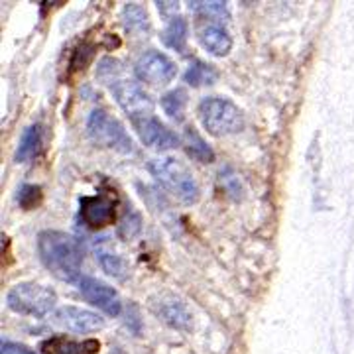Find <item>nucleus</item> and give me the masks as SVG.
Here are the masks:
<instances>
[{
	"label": "nucleus",
	"instance_id": "1",
	"mask_svg": "<svg viewBox=\"0 0 354 354\" xmlns=\"http://www.w3.org/2000/svg\"><path fill=\"white\" fill-rule=\"evenodd\" d=\"M38 252L44 266L59 280L77 283L81 278L83 246L75 236L61 231H44L38 236Z\"/></svg>",
	"mask_w": 354,
	"mask_h": 354
},
{
	"label": "nucleus",
	"instance_id": "2",
	"mask_svg": "<svg viewBox=\"0 0 354 354\" xmlns=\"http://www.w3.org/2000/svg\"><path fill=\"white\" fill-rule=\"evenodd\" d=\"M99 79L103 81L110 93L115 95L117 103L122 110L134 120L154 117V103L146 95V91L140 87L134 79L126 77L117 59L106 58L99 63Z\"/></svg>",
	"mask_w": 354,
	"mask_h": 354
},
{
	"label": "nucleus",
	"instance_id": "3",
	"mask_svg": "<svg viewBox=\"0 0 354 354\" xmlns=\"http://www.w3.org/2000/svg\"><path fill=\"white\" fill-rule=\"evenodd\" d=\"M148 172L181 203L193 205L199 201V183L185 163L176 158H160L148 163Z\"/></svg>",
	"mask_w": 354,
	"mask_h": 354
},
{
	"label": "nucleus",
	"instance_id": "4",
	"mask_svg": "<svg viewBox=\"0 0 354 354\" xmlns=\"http://www.w3.org/2000/svg\"><path fill=\"white\" fill-rule=\"evenodd\" d=\"M201 122L213 136H231L242 132L244 117L233 101L224 97H206L199 104Z\"/></svg>",
	"mask_w": 354,
	"mask_h": 354
},
{
	"label": "nucleus",
	"instance_id": "5",
	"mask_svg": "<svg viewBox=\"0 0 354 354\" xmlns=\"http://www.w3.org/2000/svg\"><path fill=\"white\" fill-rule=\"evenodd\" d=\"M6 301H8V307L20 315L45 317L56 307L58 295L47 285L36 283V281H22L8 292Z\"/></svg>",
	"mask_w": 354,
	"mask_h": 354
},
{
	"label": "nucleus",
	"instance_id": "6",
	"mask_svg": "<svg viewBox=\"0 0 354 354\" xmlns=\"http://www.w3.org/2000/svg\"><path fill=\"white\" fill-rule=\"evenodd\" d=\"M87 132L91 140L101 148H108L120 154H132L134 144L130 136L126 134L124 126L113 118L106 110L95 108L87 120Z\"/></svg>",
	"mask_w": 354,
	"mask_h": 354
},
{
	"label": "nucleus",
	"instance_id": "7",
	"mask_svg": "<svg viewBox=\"0 0 354 354\" xmlns=\"http://www.w3.org/2000/svg\"><path fill=\"white\" fill-rule=\"evenodd\" d=\"M134 73L140 81L150 83V85H167L176 79L177 67L172 59L167 58L165 54L154 51L150 49L142 58L136 61L134 65Z\"/></svg>",
	"mask_w": 354,
	"mask_h": 354
},
{
	"label": "nucleus",
	"instance_id": "8",
	"mask_svg": "<svg viewBox=\"0 0 354 354\" xmlns=\"http://www.w3.org/2000/svg\"><path fill=\"white\" fill-rule=\"evenodd\" d=\"M81 219L88 228L99 231L117 221V197L113 195H95L81 199Z\"/></svg>",
	"mask_w": 354,
	"mask_h": 354
},
{
	"label": "nucleus",
	"instance_id": "9",
	"mask_svg": "<svg viewBox=\"0 0 354 354\" xmlns=\"http://www.w3.org/2000/svg\"><path fill=\"white\" fill-rule=\"evenodd\" d=\"M77 285H79L81 295L87 299L91 305L99 307V309L104 311L110 317L120 315L122 303H120V297L115 292V287L106 285L104 281L97 280V278H91V276H81L79 281H77Z\"/></svg>",
	"mask_w": 354,
	"mask_h": 354
},
{
	"label": "nucleus",
	"instance_id": "10",
	"mask_svg": "<svg viewBox=\"0 0 354 354\" xmlns=\"http://www.w3.org/2000/svg\"><path fill=\"white\" fill-rule=\"evenodd\" d=\"M54 321L67 329V331H73L79 335H87V333H95L99 329H103L104 321L99 313H93V311L81 309V307H73V305H67V307H61L56 311L54 315Z\"/></svg>",
	"mask_w": 354,
	"mask_h": 354
},
{
	"label": "nucleus",
	"instance_id": "11",
	"mask_svg": "<svg viewBox=\"0 0 354 354\" xmlns=\"http://www.w3.org/2000/svg\"><path fill=\"white\" fill-rule=\"evenodd\" d=\"M132 124L146 146L156 148V150H172L179 144V138L176 134L167 126H163L156 117L140 118V120H134Z\"/></svg>",
	"mask_w": 354,
	"mask_h": 354
},
{
	"label": "nucleus",
	"instance_id": "12",
	"mask_svg": "<svg viewBox=\"0 0 354 354\" xmlns=\"http://www.w3.org/2000/svg\"><path fill=\"white\" fill-rule=\"evenodd\" d=\"M199 42L203 44L209 54L224 58L233 49V38L226 30L219 24H206L205 28L199 30Z\"/></svg>",
	"mask_w": 354,
	"mask_h": 354
},
{
	"label": "nucleus",
	"instance_id": "13",
	"mask_svg": "<svg viewBox=\"0 0 354 354\" xmlns=\"http://www.w3.org/2000/svg\"><path fill=\"white\" fill-rule=\"evenodd\" d=\"M106 240H108V238H103V242L97 244V260L101 262L103 270L108 276H113V278H117V280H126V276H128V266H126L124 258H122L120 254H117V252L110 248V244H108Z\"/></svg>",
	"mask_w": 354,
	"mask_h": 354
},
{
	"label": "nucleus",
	"instance_id": "14",
	"mask_svg": "<svg viewBox=\"0 0 354 354\" xmlns=\"http://www.w3.org/2000/svg\"><path fill=\"white\" fill-rule=\"evenodd\" d=\"M40 152H42V126L32 124L20 136L18 150H16V162H30L38 158Z\"/></svg>",
	"mask_w": 354,
	"mask_h": 354
},
{
	"label": "nucleus",
	"instance_id": "15",
	"mask_svg": "<svg viewBox=\"0 0 354 354\" xmlns=\"http://www.w3.org/2000/svg\"><path fill=\"white\" fill-rule=\"evenodd\" d=\"M181 142H183V148H185L187 156L193 158V160H197V162L201 163L215 162V152H213V148L206 144L195 128H187L185 134H183V140H181Z\"/></svg>",
	"mask_w": 354,
	"mask_h": 354
},
{
	"label": "nucleus",
	"instance_id": "16",
	"mask_svg": "<svg viewBox=\"0 0 354 354\" xmlns=\"http://www.w3.org/2000/svg\"><path fill=\"white\" fill-rule=\"evenodd\" d=\"M160 315L163 317L165 323H169L176 329H189V313L183 307V303L174 297H162L160 303Z\"/></svg>",
	"mask_w": 354,
	"mask_h": 354
},
{
	"label": "nucleus",
	"instance_id": "17",
	"mask_svg": "<svg viewBox=\"0 0 354 354\" xmlns=\"http://www.w3.org/2000/svg\"><path fill=\"white\" fill-rule=\"evenodd\" d=\"M163 44L176 51H185V45H187V24L181 16H177L174 20L167 22V28L163 30L162 34Z\"/></svg>",
	"mask_w": 354,
	"mask_h": 354
},
{
	"label": "nucleus",
	"instance_id": "18",
	"mask_svg": "<svg viewBox=\"0 0 354 354\" xmlns=\"http://www.w3.org/2000/svg\"><path fill=\"white\" fill-rule=\"evenodd\" d=\"M44 349H47V354H85V353H97L99 351V342L97 340H87L83 344H77L67 339H54L44 342Z\"/></svg>",
	"mask_w": 354,
	"mask_h": 354
},
{
	"label": "nucleus",
	"instance_id": "19",
	"mask_svg": "<svg viewBox=\"0 0 354 354\" xmlns=\"http://www.w3.org/2000/svg\"><path fill=\"white\" fill-rule=\"evenodd\" d=\"M217 69L203 61H193L191 67L185 73V81L193 87H203V85H213L217 81Z\"/></svg>",
	"mask_w": 354,
	"mask_h": 354
},
{
	"label": "nucleus",
	"instance_id": "20",
	"mask_svg": "<svg viewBox=\"0 0 354 354\" xmlns=\"http://www.w3.org/2000/svg\"><path fill=\"white\" fill-rule=\"evenodd\" d=\"M187 93L183 88H176V91H169L167 95H163L162 99V108L165 110V115L172 118L181 120L183 113L187 108Z\"/></svg>",
	"mask_w": 354,
	"mask_h": 354
},
{
	"label": "nucleus",
	"instance_id": "21",
	"mask_svg": "<svg viewBox=\"0 0 354 354\" xmlns=\"http://www.w3.org/2000/svg\"><path fill=\"white\" fill-rule=\"evenodd\" d=\"M122 18H124V26H126L128 32H146L150 28L146 10L140 4H136V2L126 4Z\"/></svg>",
	"mask_w": 354,
	"mask_h": 354
},
{
	"label": "nucleus",
	"instance_id": "22",
	"mask_svg": "<svg viewBox=\"0 0 354 354\" xmlns=\"http://www.w3.org/2000/svg\"><path fill=\"white\" fill-rule=\"evenodd\" d=\"M42 199H44V193L38 185H24L18 193V203L26 211H32V209L42 205Z\"/></svg>",
	"mask_w": 354,
	"mask_h": 354
},
{
	"label": "nucleus",
	"instance_id": "23",
	"mask_svg": "<svg viewBox=\"0 0 354 354\" xmlns=\"http://www.w3.org/2000/svg\"><path fill=\"white\" fill-rule=\"evenodd\" d=\"M189 8H191V12H197V14L221 16V18L228 16L224 2H217V0H213V2H189Z\"/></svg>",
	"mask_w": 354,
	"mask_h": 354
},
{
	"label": "nucleus",
	"instance_id": "24",
	"mask_svg": "<svg viewBox=\"0 0 354 354\" xmlns=\"http://www.w3.org/2000/svg\"><path fill=\"white\" fill-rule=\"evenodd\" d=\"M138 231H140V217H136L134 221H130V211H128L124 221L120 224V235L126 236V238H132Z\"/></svg>",
	"mask_w": 354,
	"mask_h": 354
},
{
	"label": "nucleus",
	"instance_id": "25",
	"mask_svg": "<svg viewBox=\"0 0 354 354\" xmlns=\"http://www.w3.org/2000/svg\"><path fill=\"white\" fill-rule=\"evenodd\" d=\"M156 4H158L163 18H167V22L177 18V12H179V4L177 2H156Z\"/></svg>",
	"mask_w": 354,
	"mask_h": 354
},
{
	"label": "nucleus",
	"instance_id": "26",
	"mask_svg": "<svg viewBox=\"0 0 354 354\" xmlns=\"http://www.w3.org/2000/svg\"><path fill=\"white\" fill-rule=\"evenodd\" d=\"M2 354H36L34 351H30L22 344L16 342H2Z\"/></svg>",
	"mask_w": 354,
	"mask_h": 354
}]
</instances>
